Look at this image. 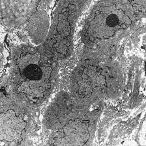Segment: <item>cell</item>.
<instances>
[{"label":"cell","instance_id":"1","mask_svg":"<svg viewBox=\"0 0 146 146\" xmlns=\"http://www.w3.org/2000/svg\"><path fill=\"white\" fill-rule=\"evenodd\" d=\"M26 125L21 117H16L13 110L1 115V140L13 142L17 140Z\"/></svg>","mask_w":146,"mask_h":146},{"label":"cell","instance_id":"2","mask_svg":"<svg viewBox=\"0 0 146 146\" xmlns=\"http://www.w3.org/2000/svg\"><path fill=\"white\" fill-rule=\"evenodd\" d=\"M88 128V124L82 123L78 120L70 121L69 124L63 127L65 138L56 140L67 142V145H83L89 137Z\"/></svg>","mask_w":146,"mask_h":146},{"label":"cell","instance_id":"3","mask_svg":"<svg viewBox=\"0 0 146 146\" xmlns=\"http://www.w3.org/2000/svg\"><path fill=\"white\" fill-rule=\"evenodd\" d=\"M40 59H41V54L39 53H37L33 55H31L29 53L26 54V55L23 56V58L18 60V64L19 66L20 70L31 63L39 62Z\"/></svg>","mask_w":146,"mask_h":146}]
</instances>
